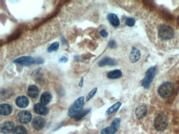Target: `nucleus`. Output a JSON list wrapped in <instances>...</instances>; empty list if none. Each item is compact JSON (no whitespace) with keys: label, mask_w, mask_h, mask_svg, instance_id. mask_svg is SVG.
Instances as JSON below:
<instances>
[{"label":"nucleus","mask_w":179,"mask_h":134,"mask_svg":"<svg viewBox=\"0 0 179 134\" xmlns=\"http://www.w3.org/2000/svg\"><path fill=\"white\" fill-rule=\"evenodd\" d=\"M13 134H27V129L23 126H18L14 129Z\"/></svg>","instance_id":"nucleus-22"},{"label":"nucleus","mask_w":179,"mask_h":134,"mask_svg":"<svg viewBox=\"0 0 179 134\" xmlns=\"http://www.w3.org/2000/svg\"><path fill=\"white\" fill-rule=\"evenodd\" d=\"M16 104L20 108H25L29 104V99L27 96H19L16 99Z\"/></svg>","instance_id":"nucleus-13"},{"label":"nucleus","mask_w":179,"mask_h":134,"mask_svg":"<svg viewBox=\"0 0 179 134\" xmlns=\"http://www.w3.org/2000/svg\"><path fill=\"white\" fill-rule=\"evenodd\" d=\"M97 91V87H95V88H94V89H93L91 91L89 92V93H88V95H87V97H86V101H89L90 99H91V98H93L94 97V95L96 93Z\"/></svg>","instance_id":"nucleus-25"},{"label":"nucleus","mask_w":179,"mask_h":134,"mask_svg":"<svg viewBox=\"0 0 179 134\" xmlns=\"http://www.w3.org/2000/svg\"><path fill=\"white\" fill-rule=\"evenodd\" d=\"M83 83H84V78H82L80 81L79 82V86L80 87H82V85H83Z\"/></svg>","instance_id":"nucleus-32"},{"label":"nucleus","mask_w":179,"mask_h":134,"mask_svg":"<svg viewBox=\"0 0 179 134\" xmlns=\"http://www.w3.org/2000/svg\"><path fill=\"white\" fill-rule=\"evenodd\" d=\"M168 119L163 113L158 114L154 119V125L156 129L159 131H163L167 128Z\"/></svg>","instance_id":"nucleus-2"},{"label":"nucleus","mask_w":179,"mask_h":134,"mask_svg":"<svg viewBox=\"0 0 179 134\" xmlns=\"http://www.w3.org/2000/svg\"><path fill=\"white\" fill-rule=\"evenodd\" d=\"M45 120L41 117L37 116L34 118L32 122L33 127L37 131H41L45 126Z\"/></svg>","instance_id":"nucleus-9"},{"label":"nucleus","mask_w":179,"mask_h":134,"mask_svg":"<svg viewBox=\"0 0 179 134\" xmlns=\"http://www.w3.org/2000/svg\"><path fill=\"white\" fill-rule=\"evenodd\" d=\"M120 119L119 118H116L113 120L112 125L107 127L109 134H115L117 132L120 127Z\"/></svg>","instance_id":"nucleus-12"},{"label":"nucleus","mask_w":179,"mask_h":134,"mask_svg":"<svg viewBox=\"0 0 179 134\" xmlns=\"http://www.w3.org/2000/svg\"><path fill=\"white\" fill-rule=\"evenodd\" d=\"M13 62L16 64H20L23 66H29L36 64V58L32 56H23L16 59Z\"/></svg>","instance_id":"nucleus-6"},{"label":"nucleus","mask_w":179,"mask_h":134,"mask_svg":"<svg viewBox=\"0 0 179 134\" xmlns=\"http://www.w3.org/2000/svg\"><path fill=\"white\" fill-rule=\"evenodd\" d=\"M121 105V103L120 102H117L115 103V104H114L107 110V111H106V114L109 115V114H112L117 112L119 108H120Z\"/></svg>","instance_id":"nucleus-21"},{"label":"nucleus","mask_w":179,"mask_h":134,"mask_svg":"<svg viewBox=\"0 0 179 134\" xmlns=\"http://www.w3.org/2000/svg\"><path fill=\"white\" fill-rule=\"evenodd\" d=\"M17 118L18 120L21 123L27 124L31 121L32 115L29 111H21L18 114Z\"/></svg>","instance_id":"nucleus-7"},{"label":"nucleus","mask_w":179,"mask_h":134,"mask_svg":"<svg viewBox=\"0 0 179 134\" xmlns=\"http://www.w3.org/2000/svg\"><path fill=\"white\" fill-rule=\"evenodd\" d=\"M84 97L81 96L74 102L73 105L71 106L68 111V116L72 118H75L78 114L82 112L83 110V107L84 106Z\"/></svg>","instance_id":"nucleus-1"},{"label":"nucleus","mask_w":179,"mask_h":134,"mask_svg":"<svg viewBox=\"0 0 179 134\" xmlns=\"http://www.w3.org/2000/svg\"><path fill=\"white\" fill-rule=\"evenodd\" d=\"M34 110L36 114L41 115H46L49 113L48 108L42 103H37L34 106Z\"/></svg>","instance_id":"nucleus-10"},{"label":"nucleus","mask_w":179,"mask_h":134,"mask_svg":"<svg viewBox=\"0 0 179 134\" xmlns=\"http://www.w3.org/2000/svg\"><path fill=\"white\" fill-rule=\"evenodd\" d=\"M107 18L109 22L113 26L118 27L120 25V20L117 15L114 13H110L108 15Z\"/></svg>","instance_id":"nucleus-18"},{"label":"nucleus","mask_w":179,"mask_h":134,"mask_svg":"<svg viewBox=\"0 0 179 134\" xmlns=\"http://www.w3.org/2000/svg\"><path fill=\"white\" fill-rule=\"evenodd\" d=\"M100 34L102 37H104V38L107 37L108 36V34L107 32L106 31L105 29H102V30L100 31Z\"/></svg>","instance_id":"nucleus-28"},{"label":"nucleus","mask_w":179,"mask_h":134,"mask_svg":"<svg viewBox=\"0 0 179 134\" xmlns=\"http://www.w3.org/2000/svg\"><path fill=\"white\" fill-rule=\"evenodd\" d=\"M123 75L120 70H115L109 72L107 74V77L110 79H117L120 78Z\"/></svg>","instance_id":"nucleus-20"},{"label":"nucleus","mask_w":179,"mask_h":134,"mask_svg":"<svg viewBox=\"0 0 179 134\" xmlns=\"http://www.w3.org/2000/svg\"><path fill=\"white\" fill-rule=\"evenodd\" d=\"M59 44L58 42H55L53 44H51L47 48V51L48 53H52L53 51H56L59 49Z\"/></svg>","instance_id":"nucleus-24"},{"label":"nucleus","mask_w":179,"mask_h":134,"mask_svg":"<svg viewBox=\"0 0 179 134\" xmlns=\"http://www.w3.org/2000/svg\"><path fill=\"white\" fill-rule=\"evenodd\" d=\"M141 53L139 50L133 47L130 54V60L132 63H135L140 59Z\"/></svg>","instance_id":"nucleus-14"},{"label":"nucleus","mask_w":179,"mask_h":134,"mask_svg":"<svg viewBox=\"0 0 179 134\" xmlns=\"http://www.w3.org/2000/svg\"><path fill=\"white\" fill-rule=\"evenodd\" d=\"M90 111H91V109H86L84 111H82V112H80L78 115H77L74 118L75 120L79 121L80 120H82V118L86 116L90 112Z\"/></svg>","instance_id":"nucleus-23"},{"label":"nucleus","mask_w":179,"mask_h":134,"mask_svg":"<svg viewBox=\"0 0 179 134\" xmlns=\"http://www.w3.org/2000/svg\"><path fill=\"white\" fill-rule=\"evenodd\" d=\"M1 132L3 134H8L14 130V124L11 121L3 122L1 127Z\"/></svg>","instance_id":"nucleus-11"},{"label":"nucleus","mask_w":179,"mask_h":134,"mask_svg":"<svg viewBox=\"0 0 179 134\" xmlns=\"http://www.w3.org/2000/svg\"><path fill=\"white\" fill-rule=\"evenodd\" d=\"M52 95L48 92H45L41 96V103L44 105H47L52 99Z\"/></svg>","instance_id":"nucleus-19"},{"label":"nucleus","mask_w":179,"mask_h":134,"mask_svg":"<svg viewBox=\"0 0 179 134\" xmlns=\"http://www.w3.org/2000/svg\"><path fill=\"white\" fill-rule=\"evenodd\" d=\"M158 35L159 38L162 40H169L173 38L174 31L170 26L163 25L159 28Z\"/></svg>","instance_id":"nucleus-3"},{"label":"nucleus","mask_w":179,"mask_h":134,"mask_svg":"<svg viewBox=\"0 0 179 134\" xmlns=\"http://www.w3.org/2000/svg\"><path fill=\"white\" fill-rule=\"evenodd\" d=\"M116 64V61H115L114 59L109 58V57H106L103 58L102 60H101L99 63L98 65L99 67H104L106 66H115Z\"/></svg>","instance_id":"nucleus-17"},{"label":"nucleus","mask_w":179,"mask_h":134,"mask_svg":"<svg viewBox=\"0 0 179 134\" xmlns=\"http://www.w3.org/2000/svg\"><path fill=\"white\" fill-rule=\"evenodd\" d=\"M157 73V69L155 67L150 68L147 70L145 76L142 81V85L145 89H148L150 87L153 80L154 78Z\"/></svg>","instance_id":"nucleus-5"},{"label":"nucleus","mask_w":179,"mask_h":134,"mask_svg":"<svg viewBox=\"0 0 179 134\" xmlns=\"http://www.w3.org/2000/svg\"><path fill=\"white\" fill-rule=\"evenodd\" d=\"M28 95L33 99L37 97L39 95V90L38 87L35 85H31L28 88Z\"/></svg>","instance_id":"nucleus-16"},{"label":"nucleus","mask_w":179,"mask_h":134,"mask_svg":"<svg viewBox=\"0 0 179 134\" xmlns=\"http://www.w3.org/2000/svg\"><path fill=\"white\" fill-rule=\"evenodd\" d=\"M67 61V58H66V57H63L59 59V62H63V63H66Z\"/></svg>","instance_id":"nucleus-30"},{"label":"nucleus","mask_w":179,"mask_h":134,"mask_svg":"<svg viewBox=\"0 0 179 134\" xmlns=\"http://www.w3.org/2000/svg\"><path fill=\"white\" fill-rule=\"evenodd\" d=\"M100 134H109L108 131V129H107V127L103 129Z\"/></svg>","instance_id":"nucleus-31"},{"label":"nucleus","mask_w":179,"mask_h":134,"mask_svg":"<svg viewBox=\"0 0 179 134\" xmlns=\"http://www.w3.org/2000/svg\"><path fill=\"white\" fill-rule=\"evenodd\" d=\"M44 62V59L41 58H36V64H42Z\"/></svg>","instance_id":"nucleus-29"},{"label":"nucleus","mask_w":179,"mask_h":134,"mask_svg":"<svg viewBox=\"0 0 179 134\" xmlns=\"http://www.w3.org/2000/svg\"><path fill=\"white\" fill-rule=\"evenodd\" d=\"M109 47L111 48H115L116 47H117V44H116V42L114 40H112V41H110L109 43Z\"/></svg>","instance_id":"nucleus-27"},{"label":"nucleus","mask_w":179,"mask_h":134,"mask_svg":"<svg viewBox=\"0 0 179 134\" xmlns=\"http://www.w3.org/2000/svg\"><path fill=\"white\" fill-rule=\"evenodd\" d=\"M148 112V108L146 104H142L136 108L135 111V116L138 119H142L146 116Z\"/></svg>","instance_id":"nucleus-8"},{"label":"nucleus","mask_w":179,"mask_h":134,"mask_svg":"<svg viewBox=\"0 0 179 134\" xmlns=\"http://www.w3.org/2000/svg\"><path fill=\"white\" fill-rule=\"evenodd\" d=\"M135 20L133 18H127L126 20V24L129 27L133 26L135 25Z\"/></svg>","instance_id":"nucleus-26"},{"label":"nucleus","mask_w":179,"mask_h":134,"mask_svg":"<svg viewBox=\"0 0 179 134\" xmlns=\"http://www.w3.org/2000/svg\"><path fill=\"white\" fill-rule=\"evenodd\" d=\"M12 106L8 104H2L0 106V114L3 116H8L11 114Z\"/></svg>","instance_id":"nucleus-15"},{"label":"nucleus","mask_w":179,"mask_h":134,"mask_svg":"<svg viewBox=\"0 0 179 134\" xmlns=\"http://www.w3.org/2000/svg\"><path fill=\"white\" fill-rule=\"evenodd\" d=\"M173 85L169 82H165L162 84L158 89V93L163 98H167L172 93Z\"/></svg>","instance_id":"nucleus-4"}]
</instances>
